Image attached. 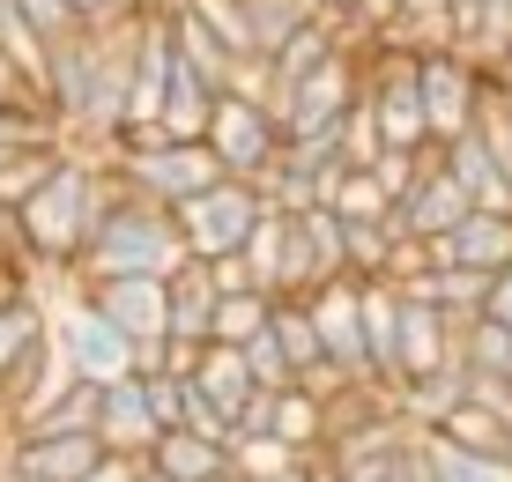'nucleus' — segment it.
Segmentation results:
<instances>
[{"instance_id": "obj_1", "label": "nucleus", "mask_w": 512, "mask_h": 482, "mask_svg": "<svg viewBox=\"0 0 512 482\" xmlns=\"http://www.w3.org/2000/svg\"><path fill=\"white\" fill-rule=\"evenodd\" d=\"M127 193V178L112 171V156L97 149H67L60 171L45 178L38 193H30L23 208H15V223H23V260L30 275H52V282H75L67 267H75V253L90 245V230L104 223V208Z\"/></svg>"}, {"instance_id": "obj_2", "label": "nucleus", "mask_w": 512, "mask_h": 482, "mask_svg": "<svg viewBox=\"0 0 512 482\" xmlns=\"http://www.w3.org/2000/svg\"><path fill=\"white\" fill-rule=\"evenodd\" d=\"M186 253V238H179V223H171V208L164 201H149V193H119L112 208H104V223L90 230V245L75 253V290L82 282H112V275H171Z\"/></svg>"}, {"instance_id": "obj_3", "label": "nucleus", "mask_w": 512, "mask_h": 482, "mask_svg": "<svg viewBox=\"0 0 512 482\" xmlns=\"http://www.w3.org/2000/svg\"><path fill=\"white\" fill-rule=\"evenodd\" d=\"M104 156H112V171L127 178L134 193H149V201H164V208H179L186 193L231 178V171L216 164V149H208V141H171V134H156V127H127Z\"/></svg>"}, {"instance_id": "obj_4", "label": "nucleus", "mask_w": 512, "mask_h": 482, "mask_svg": "<svg viewBox=\"0 0 512 482\" xmlns=\"http://www.w3.org/2000/svg\"><path fill=\"white\" fill-rule=\"evenodd\" d=\"M260 216H268V193H260L253 178H216V186L186 193V201L171 208V223H179V238H186L193 260L245 253V238H253Z\"/></svg>"}, {"instance_id": "obj_5", "label": "nucleus", "mask_w": 512, "mask_h": 482, "mask_svg": "<svg viewBox=\"0 0 512 482\" xmlns=\"http://www.w3.org/2000/svg\"><path fill=\"white\" fill-rule=\"evenodd\" d=\"M201 141L216 149V164L231 171V178H253V186H260V178L275 171V156H282V141H290V134H282V119H275L260 97L223 89L216 112H208V134H201Z\"/></svg>"}, {"instance_id": "obj_6", "label": "nucleus", "mask_w": 512, "mask_h": 482, "mask_svg": "<svg viewBox=\"0 0 512 482\" xmlns=\"http://www.w3.org/2000/svg\"><path fill=\"white\" fill-rule=\"evenodd\" d=\"M416 82H423V112H431V141H453L475 127V112H483V67L468 60L453 38L423 45L416 52Z\"/></svg>"}, {"instance_id": "obj_7", "label": "nucleus", "mask_w": 512, "mask_h": 482, "mask_svg": "<svg viewBox=\"0 0 512 482\" xmlns=\"http://www.w3.org/2000/svg\"><path fill=\"white\" fill-rule=\"evenodd\" d=\"M305 305H312V327H320V349L357 386H379L372 334H364V282L357 275H334V282H320V290H305Z\"/></svg>"}, {"instance_id": "obj_8", "label": "nucleus", "mask_w": 512, "mask_h": 482, "mask_svg": "<svg viewBox=\"0 0 512 482\" xmlns=\"http://www.w3.org/2000/svg\"><path fill=\"white\" fill-rule=\"evenodd\" d=\"M52 334L67 342V356H75V371L90 386H112V379H127V371H134V342L82 290H60V305H52Z\"/></svg>"}, {"instance_id": "obj_9", "label": "nucleus", "mask_w": 512, "mask_h": 482, "mask_svg": "<svg viewBox=\"0 0 512 482\" xmlns=\"http://www.w3.org/2000/svg\"><path fill=\"white\" fill-rule=\"evenodd\" d=\"M468 186L446 171V141H438V164L416 178L409 193L394 201V216H386V230L394 238H446V230H461V216H468Z\"/></svg>"}, {"instance_id": "obj_10", "label": "nucleus", "mask_w": 512, "mask_h": 482, "mask_svg": "<svg viewBox=\"0 0 512 482\" xmlns=\"http://www.w3.org/2000/svg\"><path fill=\"white\" fill-rule=\"evenodd\" d=\"M82 297L112 319L127 342H164L171 334V290L164 275H112V282H82Z\"/></svg>"}, {"instance_id": "obj_11", "label": "nucleus", "mask_w": 512, "mask_h": 482, "mask_svg": "<svg viewBox=\"0 0 512 482\" xmlns=\"http://www.w3.org/2000/svg\"><path fill=\"white\" fill-rule=\"evenodd\" d=\"M97 438H104V453H156L164 423L149 416V379L141 371L97 386Z\"/></svg>"}, {"instance_id": "obj_12", "label": "nucleus", "mask_w": 512, "mask_h": 482, "mask_svg": "<svg viewBox=\"0 0 512 482\" xmlns=\"http://www.w3.org/2000/svg\"><path fill=\"white\" fill-rule=\"evenodd\" d=\"M438 267L461 260V267H483V275H498V267H512V216L505 208H468L461 230H446V238H431Z\"/></svg>"}, {"instance_id": "obj_13", "label": "nucleus", "mask_w": 512, "mask_h": 482, "mask_svg": "<svg viewBox=\"0 0 512 482\" xmlns=\"http://www.w3.org/2000/svg\"><path fill=\"white\" fill-rule=\"evenodd\" d=\"M8 460L45 482H82L104 460V438L97 431H52V438H8Z\"/></svg>"}, {"instance_id": "obj_14", "label": "nucleus", "mask_w": 512, "mask_h": 482, "mask_svg": "<svg viewBox=\"0 0 512 482\" xmlns=\"http://www.w3.org/2000/svg\"><path fill=\"white\" fill-rule=\"evenodd\" d=\"M446 171L468 186L475 208H505V216H512V178H505V164H498V149H490L483 127H468V134L446 141Z\"/></svg>"}, {"instance_id": "obj_15", "label": "nucleus", "mask_w": 512, "mask_h": 482, "mask_svg": "<svg viewBox=\"0 0 512 482\" xmlns=\"http://www.w3.org/2000/svg\"><path fill=\"white\" fill-rule=\"evenodd\" d=\"M171 38H179V60H186L208 89H231V82H238V52L208 30V15L193 8V0H171Z\"/></svg>"}, {"instance_id": "obj_16", "label": "nucleus", "mask_w": 512, "mask_h": 482, "mask_svg": "<svg viewBox=\"0 0 512 482\" xmlns=\"http://www.w3.org/2000/svg\"><path fill=\"white\" fill-rule=\"evenodd\" d=\"M364 334H372L379 386H386V394H401V282H386V275L364 282Z\"/></svg>"}, {"instance_id": "obj_17", "label": "nucleus", "mask_w": 512, "mask_h": 482, "mask_svg": "<svg viewBox=\"0 0 512 482\" xmlns=\"http://www.w3.org/2000/svg\"><path fill=\"white\" fill-rule=\"evenodd\" d=\"M164 290H171V334H186V342H208V319H216V267L208 260H179L164 275Z\"/></svg>"}, {"instance_id": "obj_18", "label": "nucleus", "mask_w": 512, "mask_h": 482, "mask_svg": "<svg viewBox=\"0 0 512 482\" xmlns=\"http://www.w3.org/2000/svg\"><path fill=\"white\" fill-rule=\"evenodd\" d=\"M193 386H201V401H216L231 423H238V408L260 394V379H253V364H245V349H231V342H208V349H201V364H193Z\"/></svg>"}, {"instance_id": "obj_19", "label": "nucleus", "mask_w": 512, "mask_h": 482, "mask_svg": "<svg viewBox=\"0 0 512 482\" xmlns=\"http://www.w3.org/2000/svg\"><path fill=\"white\" fill-rule=\"evenodd\" d=\"M149 468H164L171 482H216V475H231V445L223 438H201V431H164L156 438V453H149Z\"/></svg>"}, {"instance_id": "obj_20", "label": "nucleus", "mask_w": 512, "mask_h": 482, "mask_svg": "<svg viewBox=\"0 0 512 482\" xmlns=\"http://www.w3.org/2000/svg\"><path fill=\"white\" fill-rule=\"evenodd\" d=\"M82 89H90V30L60 38V45H52V60H45V112L60 119V127H75V119H82Z\"/></svg>"}, {"instance_id": "obj_21", "label": "nucleus", "mask_w": 512, "mask_h": 482, "mask_svg": "<svg viewBox=\"0 0 512 482\" xmlns=\"http://www.w3.org/2000/svg\"><path fill=\"white\" fill-rule=\"evenodd\" d=\"M216 97H223V89H208V82L179 60V67H171V89H164V112H156V134L201 141V134H208V112H216Z\"/></svg>"}, {"instance_id": "obj_22", "label": "nucleus", "mask_w": 512, "mask_h": 482, "mask_svg": "<svg viewBox=\"0 0 512 482\" xmlns=\"http://www.w3.org/2000/svg\"><path fill=\"white\" fill-rule=\"evenodd\" d=\"M431 431H438V438H453V445H468V453L512 460V416H505V408H490V401H461V408H446Z\"/></svg>"}, {"instance_id": "obj_23", "label": "nucleus", "mask_w": 512, "mask_h": 482, "mask_svg": "<svg viewBox=\"0 0 512 482\" xmlns=\"http://www.w3.org/2000/svg\"><path fill=\"white\" fill-rule=\"evenodd\" d=\"M268 319H275V297H268V290H223V297H216V319H208V342L245 349Z\"/></svg>"}, {"instance_id": "obj_24", "label": "nucleus", "mask_w": 512, "mask_h": 482, "mask_svg": "<svg viewBox=\"0 0 512 482\" xmlns=\"http://www.w3.org/2000/svg\"><path fill=\"white\" fill-rule=\"evenodd\" d=\"M327 208H334L342 223H386V216H394V193L379 186V171H372V164H349V171H342V186L327 193Z\"/></svg>"}, {"instance_id": "obj_25", "label": "nucleus", "mask_w": 512, "mask_h": 482, "mask_svg": "<svg viewBox=\"0 0 512 482\" xmlns=\"http://www.w3.org/2000/svg\"><path fill=\"white\" fill-rule=\"evenodd\" d=\"M275 438L290 445V453L327 445V401H312L305 386H282V394H275Z\"/></svg>"}, {"instance_id": "obj_26", "label": "nucleus", "mask_w": 512, "mask_h": 482, "mask_svg": "<svg viewBox=\"0 0 512 482\" xmlns=\"http://www.w3.org/2000/svg\"><path fill=\"white\" fill-rule=\"evenodd\" d=\"M423 445H431V468L438 482H512V460H490V453H468V445L423 431Z\"/></svg>"}, {"instance_id": "obj_27", "label": "nucleus", "mask_w": 512, "mask_h": 482, "mask_svg": "<svg viewBox=\"0 0 512 482\" xmlns=\"http://www.w3.org/2000/svg\"><path fill=\"white\" fill-rule=\"evenodd\" d=\"M245 23H253V45L260 52H275L290 30L320 23V0H245Z\"/></svg>"}, {"instance_id": "obj_28", "label": "nucleus", "mask_w": 512, "mask_h": 482, "mask_svg": "<svg viewBox=\"0 0 512 482\" xmlns=\"http://www.w3.org/2000/svg\"><path fill=\"white\" fill-rule=\"evenodd\" d=\"M290 468H297V453H290L275 431L231 438V482H275V475H290Z\"/></svg>"}, {"instance_id": "obj_29", "label": "nucleus", "mask_w": 512, "mask_h": 482, "mask_svg": "<svg viewBox=\"0 0 512 482\" xmlns=\"http://www.w3.org/2000/svg\"><path fill=\"white\" fill-rule=\"evenodd\" d=\"M386 260H394V230L386 223H349V275L372 282V275H386Z\"/></svg>"}, {"instance_id": "obj_30", "label": "nucleus", "mask_w": 512, "mask_h": 482, "mask_svg": "<svg viewBox=\"0 0 512 482\" xmlns=\"http://www.w3.org/2000/svg\"><path fill=\"white\" fill-rule=\"evenodd\" d=\"M245 364H253V379L268 386V394H282V386H297V364H290V349L275 342V327H260L253 342H245Z\"/></svg>"}, {"instance_id": "obj_31", "label": "nucleus", "mask_w": 512, "mask_h": 482, "mask_svg": "<svg viewBox=\"0 0 512 482\" xmlns=\"http://www.w3.org/2000/svg\"><path fill=\"white\" fill-rule=\"evenodd\" d=\"M342 149H349V164H379V149H386V141H379V119H372V104H349V112H342Z\"/></svg>"}, {"instance_id": "obj_32", "label": "nucleus", "mask_w": 512, "mask_h": 482, "mask_svg": "<svg viewBox=\"0 0 512 482\" xmlns=\"http://www.w3.org/2000/svg\"><path fill=\"white\" fill-rule=\"evenodd\" d=\"M297 386H305L312 401H342V394H349V386H357V379H349V371L334 364V356H312V364L297 371Z\"/></svg>"}, {"instance_id": "obj_33", "label": "nucleus", "mask_w": 512, "mask_h": 482, "mask_svg": "<svg viewBox=\"0 0 512 482\" xmlns=\"http://www.w3.org/2000/svg\"><path fill=\"white\" fill-rule=\"evenodd\" d=\"M141 475H149V453H104L82 482H141Z\"/></svg>"}, {"instance_id": "obj_34", "label": "nucleus", "mask_w": 512, "mask_h": 482, "mask_svg": "<svg viewBox=\"0 0 512 482\" xmlns=\"http://www.w3.org/2000/svg\"><path fill=\"white\" fill-rule=\"evenodd\" d=\"M67 8L82 15V23H119V15H134V8H149V0H67Z\"/></svg>"}, {"instance_id": "obj_35", "label": "nucleus", "mask_w": 512, "mask_h": 482, "mask_svg": "<svg viewBox=\"0 0 512 482\" xmlns=\"http://www.w3.org/2000/svg\"><path fill=\"white\" fill-rule=\"evenodd\" d=\"M483 312L512 327V267H498V275H490V297H483Z\"/></svg>"}, {"instance_id": "obj_36", "label": "nucleus", "mask_w": 512, "mask_h": 482, "mask_svg": "<svg viewBox=\"0 0 512 482\" xmlns=\"http://www.w3.org/2000/svg\"><path fill=\"white\" fill-rule=\"evenodd\" d=\"M483 8H490V0H438V15H446V38H461V30H468Z\"/></svg>"}, {"instance_id": "obj_37", "label": "nucleus", "mask_w": 512, "mask_h": 482, "mask_svg": "<svg viewBox=\"0 0 512 482\" xmlns=\"http://www.w3.org/2000/svg\"><path fill=\"white\" fill-rule=\"evenodd\" d=\"M141 482H171V475H164V468H149V475H141Z\"/></svg>"}, {"instance_id": "obj_38", "label": "nucleus", "mask_w": 512, "mask_h": 482, "mask_svg": "<svg viewBox=\"0 0 512 482\" xmlns=\"http://www.w3.org/2000/svg\"><path fill=\"white\" fill-rule=\"evenodd\" d=\"M216 482H231V475H216Z\"/></svg>"}, {"instance_id": "obj_39", "label": "nucleus", "mask_w": 512, "mask_h": 482, "mask_svg": "<svg viewBox=\"0 0 512 482\" xmlns=\"http://www.w3.org/2000/svg\"><path fill=\"white\" fill-rule=\"evenodd\" d=\"M0 156H8V149H0Z\"/></svg>"}]
</instances>
